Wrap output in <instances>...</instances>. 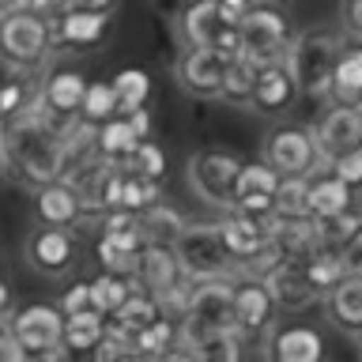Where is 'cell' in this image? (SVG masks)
Listing matches in <instances>:
<instances>
[{
  "label": "cell",
  "instance_id": "cell-6",
  "mask_svg": "<svg viewBox=\"0 0 362 362\" xmlns=\"http://www.w3.org/2000/svg\"><path fill=\"white\" fill-rule=\"evenodd\" d=\"M177 260L189 279H211V276H242L234 264L230 249L223 242L219 223H185V230L174 242Z\"/></svg>",
  "mask_w": 362,
  "mask_h": 362
},
{
  "label": "cell",
  "instance_id": "cell-2",
  "mask_svg": "<svg viewBox=\"0 0 362 362\" xmlns=\"http://www.w3.org/2000/svg\"><path fill=\"white\" fill-rule=\"evenodd\" d=\"M344 45H347V34L332 27H313L305 34H294L287 49V68L302 95H328V83H332Z\"/></svg>",
  "mask_w": 362,
  "mask_h": 362
},
{
  "label": "cell",
  "instance_id": "cell-18",
  "mask_svg": "<svg viewBox=\"0 0 362 362\" xmlns=\"http://www.w3.org/2000/svg\"><path fill=\"white\" fill-rule=\"evenodd\" d=\"M283 174H276V166H268L264 158L260 163H242L234 181V204L230 211H245V215H272V204H276V189H279Z\"/></svg>",
  "mask_w": 362,
  "mask_h": 362
},
{
  "label": "cell",
  "instance_id": "cell-50",
  "mask_svg": "<svg viewBox=\"0 0 362 362\" xmlns=\"http://www.w3.org/2000/svg\"><path fill=\"white\" fill-rule=\"evenodd\" d=\"M264 4H279V8H287V4H291V0H264Z\"/></svg>",
  "mask_w": 362,
  "mask_h": 362
},
{
  "label": "cell",
  "instance_id": "cell-30",
  "mask_svg": "<svg viewBox=\"0 0 362 362\" xmlns=\"http://www.w3.org/2000/svg\"><path fill=\"white\" fill-rule=\"evenodd\" d=\"M136 215H140V230L147 238V245H174L181 238V230H185V215L177 208H170V204H163V200L147 204V208L136 211Z\"/></svg>",
  "mask_w": 362,
  "mask_h": 362
},
{
  "label": "cell",
  "instance_id": "cell-41",
  "mask_svg": "<svg viewBox=\"0 0 362 362\" xmlns=\"http://www.w3.org/2000/svg\"><path fill=\"white\" fill-rule=\"evenodd\" d=\"M332 170L336 177H344L351 189H362V147H355V151H347V155H339V158H332Z\"/></svg>",
  "mask_w": 362,
  "mask_h": 362
},
{
  "label": "cell",
  "instance_id": "cell-8",
  "mask_svg": "<svg viewBox=\"0 0 362 362\" xmlns=\"http://www.w3.org/2000/svg\"><path fill=\"white\" fill-rule=\"evenodd\" d=\"M11 336L27 351V358H61L64 355V310L61 305H23L8 317Z\"/></svg>",
  "mask_w": 362,
  "mask_h": 362
},
{
  "label": "cell",
  "instance_id": "cell-11",
  "mask_svg": "<svg viewBox=\"0 0 362 362\" xmlns=\"http://www.w3.org/2000/svg\"><path fill=\"white\" fill-rule=\"evenodd\" d=\"M181 38L189 45H211L223 53H238V23L215 4V0H197L181 11Z\"/></svg>",
  "mask_w": 362,
  "mask_h": 362
},
{
  "label": "cell",
  "instance_id": "cell-9",
  "mask_svg": "<svg viewBox=\"0 0 362 362\" xmlns=\"http://www.w3.org/2000/svg\"><path fill=\"white\" fill-rule=\"evenodd\" d=\"M238 170H242V163H238L234 155H226V151H197V155L189 158L185 174H189L192 192H197L208 208L230 211Z\"/></svg>",
  "mask_w": 362,
  "mask_h": 362
},
{
  "label": "cell",
  "instance_id": "cell-12",
  "mask_svg": "<svg viewBox=\"0 0 362 362\" xmlns=\"http://www.w3.org/2000/svg\"><path fill=\"white\" fill-rule=\"evenodd\" d=\"M226 64H230V53L211 49V45H189V49H181V57H177L174 76H177L181 90H189V95L219 98Z\"/></svg>",
  "mask_w": 362,
  "mask_h": 362
},
{
  "label": "cell",
  "instance_id": "cell-22",
  "mask_svg": "<svg viewBox=\"0 0 362 362\" xmlns=\"http://www.w3.org/2000/svg\"><path fill=\"white\" fill-rule=\"evenodd\" d=\"M260 279L268 283V291H272V298H276L279 310H305V305H313V298H317L310 291V283H305V276H302L298 260H276Z\"/></svg>",
  "mask_w": 362,
  "mask_h": 362
},
{
  "label": "cell",
  "instance_id": "cell-45",
  "mask_svg": "<svg viewBox=\"0 0 362 362\" xmlns=\"http://www.w3.org/2000/svg\"><path fill=\"white\" fill-rule=\"evenodd\" d=\"M23 8H30V11H38V16L53 19V16H61V11L72 8V4H68V0H23Z\"/></svg>",
  "mask_w": 362,
  "mask_h": 362
},
{
  "label": "cell",
  "instance_id": "cell-40",
  "mask_svg": "<svg viewBox=\"0 0 362 362\" xmlns=\"http://www.w3.org/2000/svg\"><path fill=\"white\" fill-rule=\"evenodd\" d=\"M121 166H129L132 174H140V177L163 181L166 177V151L151 140V136H147V140L136 144V151L129 155V163H121Z\"/></svg>",
  "mask_w": 362,
  "mask_h": 362
},
{
  "label": "cell",
  "instance_id": "cell-13",
  "mask_svg": "<svg viewBox=\"0 0 362 362\" xmlns=\"http://www.w3.org/2000/svg\"><path fill=\"white\" fill-rule=\"evenodd\" d=\"M53 27V49L68 53H87L98 49L110 34V11H90V8H64L61 16L49 19Z\"/></svg>",
  "mask_w": 362,
  "mask_h": 362
},
{
  "label": "cell",
  "instance_id": "cell-37",
  "mask_svg": "<svg viewBox=\"0 0 362 362\" xmlns=\"http://www.w3.org/2000/svg\"><path fill=\"white\" fill-rule=\"evenodd\" d=\"M313 230H317V242L321 245L339 249L355 230H362V211L347 208V211H336V215H313Z\"/></svg>",
  "mask_w": 362,
  "mask_h": 362
},
{
  "label": "cell",
  "instance_id": "cell-26",
  "mask_svg": "<svg viewBox=\"0 0 362 362\" xmlns=\"http://www.w3.org/2000/svg\"><path fill=\"white\" fill-rule=\"evenodd\" d=\"M328 98L362 106V42L351 38L344 45V53L336 61V72H332V83H328Z\"/></svg>",
  "mask_w": 362,
  "mask_h": 362
},
{
  "label": "cell",
  "instance_id": "cell-29",
  "mask_svg": "<svg viewBox=\"0 0 362 362\" xmlns=\"http://www.w3.org/2000/svg\"><path fill=\"white\" fill-rule=\"evenodd\" d=\"M298 264H302V276H305V283H310V291L317 294V298H325V294L347 276L339 253H336V249H328V245H317L313 253H305L298 260Z\"/></svg>",
  "mask_w": 362,
  "mask_h": 362
},
{
  "label": "cell",
  "instance_id": "cell-31",
  "mask_svg": "<svg viewBox=\"0 0 362 362\" xmlns=\"http://www.w3.org/2000/svg\"><path fill=\"white\" fill-rule=\"evenodd\" d=\"M144 136L136 132V124L129 121V113H117V117L102 121L98 124V151L102 158H110V163H129V155L136 151V144H140Z\"/></svg>",
  "mask_w": 362,
  "mask_h": 362
},
{
  "label": "cell",
  "instance_id": "cell-7",
  "mask_svg": "<svg viewBox=\"0 0 362 362\" xmlns=\"http://www.w3.org/2000/svg\"><path fill=\"white\" fill-rule=\"evenodd\" d=\"M268 166H276V174L283 177H317L321 170H328V158L317 144L313 129H298V124H279L264 136L260 147Z\"/></svg>",
  "mask_w": 362,
  "mask_h": 362
},
{
  "label": "cell",
  "instance_id": "cell-35",
  "mask_svg": "<svg viewBox=\"0 0 362 362\" xmlns=\"http://www.w3.org/2000/svg\"><path fill=\"white\" fill-rule=\"evenodd\" d=\"M38 83L30 79V72H11L4 83H0V124L27 113L34 102H38Z\"/></svg>",
  "mask_w": 362,
  "mask_h": 362
},
{
  "label": "cell",
  "instance_id": "cell-33",
  "mask_svg": "<svg viewBox=\"0 0 362 362\" xmlns=\"http://www.w3.org/2000/svg\"><path fill=\"white\" fill-rule=\"evenodd\" d=\"M253 87H257V64L234 53L230 64H226L219 98L226 102V106H234V110H249V102H253Z\"/></svg>",
  "mask_w": 362,
  "mask_h": 362
},
{
  "label": "cell",
  "instance_id": "cell-47",
  "mask_svg": "<svg viewBox=\"0 0 362 362\" xmlns=\"http://www.w3.org/2000/svg\"><path fill=\"white\" fill-rule=\"evenodd\" d=\"M72 8H90V11H113L117 0H68Z\"/></svg>",
  "mask_w": 362,
  "mask_h": 362
},
{
  "label": "cell",
  "instance_id": "cell-49",
  "mask_svg": "<svg viewBox=\"0 0 362 362\" xmlns=\"http://www.w3.org/2000/svg\"><path fill=\"white\" fill-rule=\"evenodd\" d=\"M0 305H8V287L0 283Z\"/></svg>",
  "mask_w": 362,
  "mask_h": 362
},
{
  "label": "cell",
  "instance_id": "cell-17",
  "mask_svg": "<svg viewBox=\"0 0 362 362\" xmlns=\"http://www.w3.org/2000/svg\"><path fill=\"white\" fill-rule=\"evenodd\" d=\"M34 215L38 223L45 226H83V215H87V200L72 181L64 177H53L45 185L34 189Z\"/></svg>",
  "mask_w": 362,
  "mask_h": 362
},
{
  "label": "cell",
  "instance_id": "cell-24",
  "mask_svg": "<svg viewBox=\"0 0 362 362\" xmlns=\"http://www.w3.org/2000/svg\"><path fill=\"white\" fill-rule=\"evenodd\" d=\"M132 351L144 358H170V355H189L185 347H181V336H177V321L170 313H163L158 321L144 325L140 332H132Z\"/></svg>",
  "mask_w": 362,
  "mask_h": 362
},
{
  "label": "cell",
  "instance_id": "cell-44",
  "mask_svg": "<svg viewBox=\"0 0 362 362\" xmlns=\"http://www.w3.org/2000/svg\"><path fill=\"white\" fill-rule=\"evenodd\" d=\"M339 23H344V30L351 34V38L362 42V0H344V8H339Z\"/></svg>",
  "mask_w": 362,
  "mask_h": 362
},
{
  "label": "cell",
  "instance_id": "cell-21",
  "mask_svg": "<svg viewBox=\"0 0 362 362\" xmlns=\"http://www.w3.org/2000/svg\"><path fill=\"white\" fill-rule=\"evenodd\" d=\"M325 317L336 332L362 336V276H344L325 294Z\"/></svg>",
  "mask_w": 362,
  "mask_h": 362
},
{
  "label": "cell",
  "instance_id": "cell-48",
  "mask_svg": "<svg viewBox=\"0 0 362 362\" xmlns=\"http://www.w3.org/2000/svg\"><path fill=\"white\" fill-rule=\"evenodd\" d=\"M23 8V0H0V16H8V11Z\"/></svg>",
  "mask_w": 362,
  "mask_h": 362
},
{
  "label": "cell",
  "instance_id": "cell-19",
  "mask_svg": "<svg viewBox=\"0 0 362 362\" xmlns=\"http://www.w3.org/2000/svg\"><path fill=\"white\" fill-rule=\"evenodd\" d=\"M302 90L294 83L287 61H272V64H260L257 68V87H253V102H249V110L260 113V117H283L294 98H298Z\"/></svg>",
  "mask_w": 362,
  "mask_h": 362
},
{
  "label": "cell",
  "instance_id": "cell-14",
  "mask_svg": "<svg viewBox=\"0 0 362 362\" xmlns=\"http://www.w3.org/2000/svg\"><path fill=\"white\" fill-rule=\"evenodd\" d=\"M23 253H27V264L38 268L42 276H64L79 257V238L72 226H45L42 223V230H30Z\"/></svg>",
  "mask_w": 362,
  "mask_h": 362
},
{
  "label": "cell",
  "instance_id": "cell-15",
  "mask_svg": "<svg viewBox=\"0 0 362 362\" xmlns=\"http://www.w3.org/2000/svg\"><path fill=\"white\" fill-rule=\"evenodd\" d=\"M313 136H317V144H321L328 166H332V158L362 147V106L332 102V106L321 113V121L313 124Z\"/></svg>",
  "mask_w": 362,
  "mask_h": 362
},
{
  "label": "cell",
  "instance_id": "cell-5",
  "mask_svg": "<svg viewBox=\"0 0 362 362\" xmlns=\"http://www.w3.org/2000/svg\"><path fill=\"white\" fill-rule=\"evenodd\" d=\"M211 328H234V276H211V279H192L189 291V310L177 317V336L181 347Z\"/></svg>",
  "mask_w": 362,
  "mask_h": 362
},
{
  "label": "cell",
  "instance_id": "cell-36",
  "mask_svg": "<svg viewBox=\"0 0 362 362\" xmlns=\"http://www.w3.org/2000/svg\"><path fill=\"white\" fill-rule=\"evenodd\" d=\"M272 215H283V219H313V208H310V177H283L279 189H276Z\"/></svg>",
  "mask_w": 362,
  "mask_h": 362
},
{
  "label": "cell",
  "instance_id": "cell-28",
  "mask_svg": "<svg viewBox=\"0 0 362 362\" xmlns=\"http://www.w3.org/2000/svg\"><path fill=\"white\" fill-rule=\"evenodd\" d=\"M163 313H166V310H163V302H158L151 291H144L140 283H136V291L129 294V302H124L113 317H106V321H110V328H117V332L132 336V332H140L144 325L158 321Z\"/></svg>",
  "mask_w": 362,
  "mask_h": 362
},
{
  "label": "cell",
  "instance_id": "cell-34",
  "mask_svg": "<svg viewBox=\"0 0 362 362\" xmlns=\"http://www.w3.org/2000/svg\"><path fill=\"white\" fill-rule=\"evenodd\" d=\"M136 291V276H124V272H102V276L90 279V302L95 310H102L106 317H113L129 302V294Z\"/></svg>",
  "mask_w": 362,
  "mask_h": 362
},
{
  "label": "cell",
  "instance_id": "cell-4",
  "mask_svg": "<svg viewBox=\"0 0 362 362\" xmlns=\"http://www.w3.org/2000/svg\"><path fill=\"white\" fill-rule=\"evenodd\" d=\"M291 42H294V27L279 4L257 0L238 23V57L253 61L257 68L272 61H287Z\"/></svg>",
  "mask_w": 362,
  "mask_h": 362
},
{
  "label": "cell",
  "instance_id": "cell-27",
  "mask_svg": "<svg viewBox=\"0 0 362 362\" xmlns=\"http://www.w3.org/2000/svg\"><path fill=\"white\" fill-rule=\"evenodd\" d=\"M189 358H204V362H230L245 355V336L238 328H211L197 339L185 344Z\"/></svg>",
  "mask_w": 362,
  "mask_h": 362
},
{
  "label": "cell",
  "instance_id": "cell-20",
  "mask_svg": "<svg viewBox=\"0 0 362 362\" xmlns=\"http://www.w3.org/2000/svg\"><path fill=\"white\" fill-rule=\"evenodd\" d=\"M185 268L177 260V249L174 245H144L140 253V264H136V283L144 291H151L158 302L166 298L170 291H177L185 283Z\"/></svg>",
  "mask_w": 362,
  "mask_h": 362
},
{
  "label": "cell",
  "instance_id": "cell-25",
  "mask_svg": "<svg viewBox=\"0 0 362 362\" xmlns=\"http://www.w3.org/2000/svg\"><path fill=\"white\" fill-rule=\"evenodd\" d=\"M106 313L102 310H79V313H68L64 317V355H95L98 339L106 336Z\"/></svg>",
  "mask_w": 362,
  "mask_h": 362
},
{
  "label": "cell",
  "instance_id": "cell-16",
  "mask_svg": "<svg viewBox=\"0 0 362 362\" xmlns=\"http://www.w3.org/2000/svg\"><path fill=\"white\" fill-rule=\"evenodd\" d=\"M87 83L90 79H83V72L72 64H49L42 76V106L53 113L57 121L72 124L79 117V106H83V95H87Z\"/></svg>",
  "mask_w": 362,
  "mask_h": 362
},
{
  "label": "cell",
  "instance_id": "cell-1",
  "mask_svg": "<svg viewBox=\"0 0 362 362\" xmlns=\"http://www.w3.org/2000/svg\"><path fill=\"white\" fill-rule=\"evenodd\" d=\"M64 129L68 124L57 121L42 106V95H38V102L27 113H19V117L0 124V144H4L0 166H8L30 189L61 177V136H64Z\"/></svg>",
  "mask_w": 362,
  "mask_h": 362
},
{
  "label": "cell",
  "instance_id": "cell-43",
  "mask_svg": "<svg viewBox=\"0 0 362 362\" xmlns=\"http://www.w3.org/2000/svg\"><path fill=\"white\" fill-rule=\"evenodd\" d=\"M90 283H72V287L64 291V298H61V310H64V317L68 313H79V310H90Z\"/></svg>",
  "mask_w": 362,
  "mask_h": 362
},
{
  "label": "cell",
  "instance_id": "cell-23",
  "mask_svg": "<svg viewBox=\"0 0 362 362\" xmlns=\"http://www.w3.org/2000/svg\"><path fill=\"white\" fill-rule=\"evenodd\" d=\"M268 355L279 362H317L325 355V339L310 325H291V328H272Z\"/></svg>",
  "mask_w": 362,
  "mask_h": 362
},
{
  "label": "cell",
  "instance_id": "cell-51",
  "mask_svg": "<svg viewBox=\"0 0 362 362\" xmlns=\"http://www.w3.org/2000/svg\"><path fill=\"white\" fill-rule=\"evenodd\" d=\"M0 158H4V144H0Z\"/></svg>",
  "mask_w": 362,
  "mask_h": 362
},
{
  "label": "cell",
  "instance_id": "cell-39",
  "mask_svg": "<svg viewBox=\"0 0 362 362\" xmlns=\"http://www.w3.org/2000/svg\"><path fill=\"white\" fill-rule=\"evenodd\" d=\"M117 113H121V102H117V90H113V83H106V79L87 83V95H83V106H79V117L90 121V124H102V121L117 117Z\"/></svg>",
  "mask_w": 362,
  "mask_h": 362
},
{
  "label": "cell",
  "instance_id": "cell-38",
  "mask_svg": "<svg viewBox=\"0 0 362 362\" xmlns=\"http://www.w3.org/2000/svg\"><path fill=\"white\" fill-rule=\"evenodd\" d=\"M110 83H113V90H117L121 113L140 110V106H147V98H151V76H147L144 68H121Z\"/></svg>",
  "mask_w": 362,
  "mask_h": 362
},
{
  "label": "cell",
  "instance_id": "cell-10",
  "mask_svg": "<svg viewBox=\"0 0 362 362\" xmlns=\"http://www.w3.org/2000/svg\"><path fill=\"white\" fill-rule=\"evenodd\" d=\"M276 313H279V305H276V298H272L264 279L245 276V272L234 276V328L245 339L268 336L272 325H276Z\"/></svg>",
  "mask_w": 362,
  "mask_h": 362
},
{
  "label": "cell",
  "instance_id": "cell-32",
  "mask_svg": "<svg viewBox=\"0 0 362 362\" xmlns=\"http://www.w3.org/2000/svg\"><path fill=\"white\" fill-rule=\"evenodd\" d=\"M310 208H313V215L347 211V208H355V189L328 170L321 177H310Z\"/></svg>",
  "mask_w": 362,
  "mask_h": 362
},
{
  "label": "cell",
  "instance_id": "cell-46",
  "mask_svg": "<svg viewBox=\"0 0 362 362\" xmlns=\"http://www.w3.org/2000/svg\"><path fill=\"white\" fill-rule=\"evenodd\" d=\"M215 4H219V8H223V11H226V16H230L234 23H242V16H245V11L257 4V0H215Z\"/></svg>",
  "mask_w": 362,
  "mask_h": 362
},
{
  "label": "cell",
  "instance_id": "cell-42",
  "mask_svg": "<svg viewBox=\"0 0 362 362\" xmlns=\"http://www.w3.org/2000/svg\"><path fill=\"white\" fill-rule=\"evenodd\" d=\"M336 253H339V260H344V272H347V276H362V230L351 234L347 242L336 249Z\"/></svg>",
  "mask_w": 362,
  "mask_h": 362
},
{
  "label": "cell",
  "instance_id": "cell-3",
  "mask_svg": "<svg viewBox=\"0 0 362 362\" xmlns=\"http://www.w3.org/2000/svg\"><path fill=\"white\" fill-rule=\"evenodd\" d=\"M53 53V27L49 19L30 8H16L0 16V61L11 72H34Z\"/></svg>",
  "mask_w": 362,
  "mask_h": 362
}]
</instances>
